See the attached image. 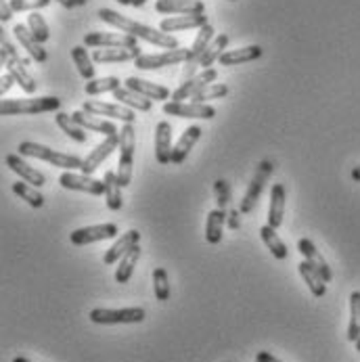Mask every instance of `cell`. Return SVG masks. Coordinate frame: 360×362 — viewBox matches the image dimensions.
I'll return each mask as SVG.
<instances>
[{
	"label": "cell",
	"mask_w": 360,
	"mask_h": 362,
	"mask_svg": "<svg viewBox=\"0 0 360 362\" xmlns=\"http://www.w3.org/2000/svg\"><path fill=\"white\" fill-rule=\"evenodd\" d=\"M147 0H132V6H143Z\"/></svg>",
	"instance_id": "cell-54"
},
{
	"label": "cell",
	"mask_w": 360,
	"mask_h": 362,
	"mask_svg": "<svg viewBox=\"0 0 360 362\" xmlns=\"http://www.w3.org/2000/svg\"><path fill=\"white\" fill-rule=\"evenodd\" d=\"M54 119H57V126L71 139V141H76V143H86V132H84V128L74 119V115H69V113H57L54 115Z\"/></svg>",
	"instance_id": "cell-34"
},
{
	"label": "cell",
	"mask_w": 360,
	"mask_h": 362,
	"mask_svg": "<svg viewBox=\"0 0 360 362\" xmlns=\"http://www.w3.org/2000/svg\"><path fill=\"white\" fill-rule=\"evenodd\" d=\"M218 80V71L214 67L204 69L202 74H197L195 78L182 82L174 93H172V101H185V99H193L199 90H204L206 86L214 84Z\"/></svg>",
	"instance_id": "cell-10"
},
{
	"label": "cell",
	"mask_w": 360,
	"mask_h": 362,
	"mask_svg": "<svg viewBox=\"0 0 360 362\" xmlns=\"http://www.w3.org/2000/svg\"><path fill=\"white\" fill-rule=\"evenodd\" d=\"M226 209H211L207 214V222H206V239L209 245H218L222 241V228H224V222H226Z\"/></svg>",
	"instance_id": "cell-29"
},
{
	"label": "cell",
	"mask_w": 360,
	"mask_h": 362,
	"mask_svg": "<svg viewBox=\"0 0 360 362\" xmlns=\"http://www.w3.org/2000/svg\"><path fill=\"white\" fill-rule=\"evenodd\" d=\"M6 165H8L23 182H28V185H32V187H36V189H40V187L47 185L45 174L38 172L36 168H32L23 157L17 156V153H8V156H6Z\"/></svg>",
	"instance_id": "cell-15"
},
{
	"label": "cell",
	"mask_w": 360,
	"mask_h": 362,
	"mask_svg": "<svg viewBox=\"0 0 360 362\" xmlns=\"http://www.w3.org/2000/svg\"><path fill=\"white\" fill-rule=\"evenodd\" d=\"M228 34H220L211 40V45L207 47L204 57H202V67L204 69H209L216 61H220V57L226 52V47H228Z\"/></svg>",
	"instance_id": "cell-36"
},
{
	"label": "cell",
	"mask_w": 360,
	"mask_h": 362,
	"mask_svg": "<svg viewBox=\"0 0 360 362\" xmlns=\"http://www.w3.org/2000/svg\"><path fill=\"white\" fill-rule=\"evenodd\" d=\"M19 156L23 157H36V159H42V161H49L54 168H63V170H80L82 168V161L80 157L69 156V153H59L51 147H45V145H38V143H32V141H25L19 145Z\"/></svg>",
	"instance_id": "cell-2"
},
{
	"label": "cell",
	"mask_w": 360,
	"mask_h": 362,
	"mask_svg": "<svg viewBox=\"0 0 360 362\" xmlns=\"http://www.w3.org/2000/svg\"><path fill=\"white\" fill-rule=\"evenodd\" d=\"M231 2H235V0H231Z\"/></svg>",
	"instance_id": "cell-59"
},
{
	"label": "cell",
	"mask_w": 360,
	"mask_h": 362,
	"mask_svg": "<svg viewBox=\"0 0 360 362\" xmlns=\"http://www.w3.org/2000/svg\"><path fill=\"white\" fill-rule=\"evenodd\" d=\"M354 346H356V350H359V352H360V337H359V341H356Z\"/></svg>",
	"instance_id": "cell-58"
},
{
	"label": "cell",
	"mask_w": 360,
	"mask_h": 362,
	"mask_svg": "<svg viewBox=\"0 0 360 362\" xmlns=\"http://www.w3.org/2000/svg\"><path fill=\"white\" fill-rule=\"evenodd\" d=\"M360 337V291L350 296V325H348V339L356 344Z\"/></svg>",
	"instance_id": "cell-41"
},
{
	"label": "cell",
	"mask_w": 360,
	"mask_h": 362,
	"mask_svg": "<svg viewBox=\"0 0 360 362\" xmlns=\"http://www.w3.org/2000/svg\"><path fill=\"white\" fill-rule=\"evenodd\" d=\"M74 119L88 132H99V134H105V136H111V134H120L117 126L113 122H107V119H101L99 115H91L86 113L84 109H78L71 113Z\"/></svg>",
	"instance_id": "cell-19"
},
{
	"label": "cell",
	"mask_w": 360,
	"mask_h": 362,
	"mask_svg": "<svg viewBox=\"0 0 360 362\" xmlns=\"http://www.w3.org/2000/svg\"><path fill=\"white\" fill-rule=\"evenodd\" d=\"M141 57V47L134 49H97L93 52V61L97 63H124L137 61Z\"/></svg>",
	"instance_id": "cell-26"
},
{
	"label": "cell",
	"mask_w": 360,
	"mask_h": 362,
	"mask_svg": "<svg viewBox=\"0 0 360 362\" xmlns=\"http://www.w3.org/2000/svg\"><path fill=\"white\" fill-rule=\"evenodd\" d=\"M260 235H262L264 245L270 250V254H272L274 258L287 259V256H289L287 245H285V243H283V239L277 235V228H272L270 224H266V226H262V228H260Z\"/></svg>",
	"instance_id": "cell-33"
},
{
	"label": "cell",
	"mask_w": 360,
	"mask_h": 362,
	"mask_svg": "<svg viewBox=\"0 0 360 362\" xmlns=\"http://www.w3.org/2000/svg\"><path fill=\"white\" fill-rule=\"evenodd\" d=\"M82 109L91 115H105V117H111V119H120L124 124H134L137 122V115L130 107H124V105H113V103H103V101H86L82 105Z\"/></svg>",
	"instance_id": "cell-12"
},
{
	"label": "cell",
	"mask_w": 360,
	"mask_h": 362,
	"mask_svg": "<svg viewBox=\"0 0 360 362\" xmlns=\"http://www.w3.org/2000/svg\"><path fill=\"white\" fill-rule=\"evenodd\" d=\"M298 252L304 256L306 262H310L320 274H323V279H325V283H331V279H333V272H331V268H329V264L325 262V258L320 256V252L314 247V243L310 241V239H300L298 241Z\"/></svg>",
	"instance_id": "cell-24"
},
{
	"label": "cell",
	"mask_w": 360,
	"mask_h": 362,
	"mask_svg": "<svg viewBox=\"0 0 360 362\" xmlns=\"http://www.w3.org/2000/svg\"><path fill=\"white\" fill-rule=\"evenodd\" d=\"M285 204H287V191H285V187L281 182L272 185V189H270V206H268V224L272 228H279L283 224Z\"/></svg>",
	"instance_id": "cell-23"
},
{
	"label": "cell",
	"mask_w": 360,
	"mask_h": 362,
	"mask_svg": "<svg viewBox=\"0 0 360 362\" xmlns=\"http://www.w3.org/2000/svg\"><path fill=\"white\" fill-rule=\"evenodd\" d=\"M115 147H120V134H111V136H105L103 143H99L88 156L84 157L82 161V174H95L99 170V165L103 163L107 157L111 156L115 151Z\"/></svg>",
	"instance_id": "cell-13"
},
{
	"label": "cell",
	"mask_w": 360,
	"mask_h": 362,
	"mask_svg": "<svg viewBox=\"0 0 360 362\" xmlns=\"http://www.w3.org/2000/svg\"><path fill=\"white\" fill-rule=\"evenodd\" d=\"M272 170H274V165H272V161H268V159H264V161L257 165L256 174H254V178H252V182H250V189H248V193H245V197H243V202H241V211H243V214L254 211L257 199H260V195H262V189H264L266 180L270 178Z\"/></svg>",
	"instance_id": "cell-9"
},
{
	"label": "cell",
	"mask_w": 360,
	"mask_h": 362,
	"mask_svg": "<svg viewBox=\"0 0 360 362\" xmlns=\"http://www.w3.org/2000/svg\"><path fill=\"white\" fill-rule=\"evenodd\" d=\"M214 191H216V202H218V207L220 209H226L228 204H231V185L222 178H218L214 182Z\"/></svg>",
	"instance_id": "cell-45"
},
{
	"label": "cell",
	"mask_w": 360,
	"mask_h": 362,
	"mask_svg": "<svg viewBox=\"0 0 360 362\" xmlns=\"http://www.w3.org/2000/svg\"><path fill=\"white\" fill-rule=\"evenodd\" d=\"M298 270H300V274H302V279H304V283L308 285L310 293L314 296V298H323L325 293H327V283H325V279H323V274L310 264V262H302L300 266H298Z\"/></svg>",
	"instance_id": "cell-28"
},
{
	"label": "cell",
	"mask_w": 360,
	"mask_h": 362,
	"mask_svg": "<svg viewBox=\"0 0 360 362\" xmlns=\"http://www.w3.org/2000/svg\"><path fill=\"white\" fill-rule=\"evenodd\" d=\"M2 49H4V51L8 52V57H11L13 61H17V63H21V65H25V67H30V61H28V59H25V57L21 54V52L17 51V49H15V47H13L11 42H6V40H2Z\"/></svg>",
	"instance_id": "cell-47"
},
{
	"label": "cell",
	"mask_w": 360,
	"mask_h": 362,
	"mask_svg": "<svg viewBox=\"0 0 360 362\" xmlns=\"http://www.w3.org/2000/svg\"><path fill=\"white\" fill-rule=\"evenodd\" d=\"M13 34H15V38L19 40V45L25 49V52L36 61V63H47V59H49V52L42 49V45L34 38V34L30 32V28L28 25H15L13 28Z\"/></svg>",
	"instance_id": "cell-20"
},
{
	"label": "cell",
	"mask_w": 360,
	"mask_h": 362,
	"mask_svg": "<svg viewBox=\"0 0 360 362\" xmlns=\"http://www.w3.org/2000/svg\"><path fill=\"white\" fill-rule=\"evenodd\" d=\"M8 2H11L15 13H23V11L34 13V11H40V8L51 4V0H8Z\"/></svg>",
	"instance_id": "cell-46"
},
{
	"label": "cell",
	"mask_w": 360,
	"mask_h": 362,
	"mask_svg": "<svg viewBox=\"0 0 360 362\" xmlns=\"http://www.w3.org/2000/svg\"><path fill=\"white\" fill-rule=\"evenodd\" d=\"M256 362H281L277 356H272L270 352H257Z\"/></svg>",
	"instance_id": "cell-51"
},
{
	"label": "cell",
	"mask_w": 360,
	"mask_h": 362,
	"mask_svg": "<svg viewBox=\"0 0 360 362\" xmlns=\"http://www.w3.org/2000/svg\"><path fill=\"white\" fill-rule=\"evenodd\" d=\"M13 193H15V195H19V199L28 202L30 206L36 207V209H40V207L45 206V197H42V193H40L36 187L28 185V182H13Z\"/></svg>",
	"instance_id": "cell-39"
},
{
	"label": "cell",
	"mask_w": 360,
	"mask_h": 362,
	"mask_svg": "<svg viewBox=\"0 0 360 362\" xmlns=\"http://www.w3.org/2000/svg\"><path fill=\"white\" fill-rule=\"evenodd\" d=\"M71 57H74V63L80 71V76L88 82V80H95V65H93V57L88 54L86 47H74L71 49Z\"/></svg>",
	"instance_id": "cell-37"
},
{
	"label": "cell",
	"mask_w": 360,
	"mask_h": 362,
	"mask_svg": "<svg viewBox=\"0 0 360 362\" xmlns=\"http://www.w3.org/2000/svg\"><path fill=\"white\" fill-rule=\"evenodd\" d=\"M228 95V86L222 84V82H214L206 86L204 90H199L195 97H193V103H206V101H211V99H222Z\"/></svg>",
	"instance_id": "cell-44"
},
{
	"label": "cell",
	"mask_w": 360,
	"mask_h": 362,
	"mask_svg": "<svg viewBox=\"0 0 360 362\" xmlns=\"http://www.w3.org/2000/svg\"><path fill=\"white\" fill-rule=\"evenodd\" d=\"M262 57V47H243V49H237V51H226L220 57V65L224 67H233V65H241V63H250V61H256Z\"/></svg>",
	"instance_id": "cell-30"
},
{
	"label": "cell",
	"mask_w": 360,
	"mask_h": 362,
	"mask_svg": "<svg viewBox=\"0 0 360 362\" xmlns=\"http://www.w3.org/2000/svg\"><path fill=\"white\" fill-rule=\"evenodd\" d=\"M207 25V15H176V17H168L159 23V30L170 34V32H180V30H202Z\"/></svg>",
	"instance_id": "cell-18"
},
{
	"label": "cell",
	"mask_w": 360,
	"mask_h": 362,
	"mask_svg": "<svg viewBox=\"0 0 360 362\" xmlns=\"http://www.w3.org/2000/svg\"><path fill=\"white\" fill-rule=\"evenodd\" d=\"M214 38H216V36H214V28L207 23V25H204V28L197 32V38H195V42H193V47H191V59H189V61H202L204 52H206L207 47L211 45Z\"/></svg>",
	"instance_id": "cell-40"
},
{
	"label": "cell",
	"mask_w": 360,
	"mask_h": 362,
	"mask_svg": "<svg viewBox=\"0 0 360 362\" xmlns=\"http://www.w3.org/2000/svg\"><path fill=\"white\" fill-rule=\"evenodd\" d=\"M113 99H117L120 105L130 107V109H137V111H149V109H151V105H153L151 99H147V97H143V95H139V93L130 90L128 86L117 88V90L113 93Z\"/></svg>",
	"instance_id": "cell-32"
},
{
	"label": "cell",
	"mask_w": 360,
	"mask_h": 362,
	"mask_svg": "<svg viewBox=\"0 0 360 362\" xmlns=\"http://www.w3.org/2000/svg\"><path fill=\"white\" fill-rule=\"evenodd\" d=\"M13 362H32V361H28V358H23V356H17V358H13Z\"/></svg>",
	"instance_id": "cell-55"
},
{
	"label": "cell",
	"mask_w": 360,
	"mask_h": 362,
	"mask_svg": "<svg viewBox=\"0 0 360 362\" xmlns=\"http://www.w3.org/2000/svg\"><path fill=\"white\" fill-rule=\"evenodd\" d=\"M139 241H141V233H139V230H128L126 235H122V237L107 250L103 262L107 266L117 264V262L124 258L134 245H139Z\"/></svg>",
	"instance_id": "cell-21"
},
{
	"label": "cell",
	"mask_w": 360,
	"mask_h": 362,
	"mask_svg": "<svg viewBox=\"0 0 360 362\" xmlns=\"http://www.w3.org/2000/svg\"><path fill=\"white\" fill-rule=\"evenodd\" d=\"M191 59V49H174V51H163L159 54H141L134 65L139 69H161L166 65H176V63H187Z\"/></svg>",
	"instance_id": "cell-7"
},
{
	"label": "cell",
	"mask_w": 360,
	"mask_h": 362,
	"mask_svg": "<svg viewBox=\"0 0 360 362\" xmlns=\"http://www.w3.org/2000/svg\"><path fill=\"white\" fill-rule=\"evenodd\" d=\"M86 2H88V0H76V4H78V6H82V4H86Z\"/></svg>",
	"instance_id": "cell-56"
},
{
	"label": "cell",
	"mask_w": 360,
	"mask_h": 362,
	"mask_svg": "<svg viewBox=\"0 0 360 362\" xmlns=\"http://www.w3.org/2000/svg\"><path fill=\"white\" fill-rule=\"evenodd\" d=\"M61 101L57 97H40V99H4L0 105L2 115H36L57 111Z\"/></svg>",
	"instance_id": "cell-4"
},
{
	"label": "cell",
	"mask_w": 360,
	"mask_h": 362,
	"mask_svg": "<svg viewBox=\"0 0 360 362\" xmlns=\"http://www.w3.org/2000/svg\"><path fill=\"white\" fill-rule=\"evenodd\" d=\"M28 28H30V32L34 34V38H36L40 45L49 42V38H51V30H49V23L45 21V17H42L38 11H34V13L28 17Z\"/></svg>",
	"instance_id": "cell-42"
},
{
	"label": "cell",
	"mask_w": 360,
	"mask_h": 362,
	"mask_svg": "<svg viewBox=\"0 0 360 362\" xmlns=\"http://www.w3.org/2000/svg\"><path fill=\"white\" fill-rule=\"evenodd\" d=\"M352 180H356V182H360V165H356V168L352 170Z\"/></svg>",
	"instance_id": "cell-53"
},
{
	"label": "cell",
	"mask_w": 360,
	"mask_h": 362,
	"mask_svg": "<svg viewBox=\"0 0 360 362\" xmlns=\"http://www.w3.org/2000/svg\"><path fill=\"white\" fill-rule=\"evenodd\" d=\"M155 11L163 15H202L206 4L202 0H157Z\"/></svg>",
	"instance_id": "cell-16"
},
{
	"label": "cell",
	"mask_w": 360,
	"mask_h": 362,
	"mask_svg": "<svg viewBox=\"0 0 360 362\" xmlns=\"http://www.w3.org/2000/svg\"><path fill=\"white\" fill-rule=\"evenodd\" d=\"M13 6H11V2H6V0H2V4H0V19L2 21H8L11 17H13Z\"/></svg>",
	"instance_id": "cell-49"
},
{
	"label": "cell",
	"mask_w": 360,
	"mask_h": 362,
	"mask_svg": "<svg viewBox=\"0 0 360 362\" xmlns=\"http://www.w3.org/2000/svg\"><path fill=\"white\" fill-rule=\"evenodd\" d=\"M88 318L95 325H134L145 320L143 308H122V310H109V308H95L91 310Z\"/></svg>",
	"instance_id": "cell-5"
},
{
	"label": "cell",
	"mask_w": 360,
	"mask_h": 362,
	"mask_svg": "<svg viewBox=\"0 0 360 362\" xmlns=\"http://www.w3.org/2000/svg\"><path fill=\"white\" fill-rule=\"evenodd\" d=\"M117 235V226L107 222V224H95V226H84L78 228L69 235V241L74 245H91L97 241H105V239H113Z\"/></svg>",
	"instance_id": "cell-11"
},
{
	"label": "cell",
	"mask_w": 360,
	"mask_h": 362,
	"mask_svg": "<svg viewBox=\"0 0 360 362\" xmlns=\"http://www.w3.org/2000/svg\"><path fill=\"white\" fill-rule=\"evenodd\" d=\"M166 115H176V117H199V119H214L216 109L206 103H185V101H170L163 105Z\"/></svg>",
	"instance_id": "cell-14"
},
{
	"label": "cell",
	"mask_w": 360,
	"mask_h": 362,
	"mask_svg": "<svg viewBox=\"0 0 360 362\" xmlns=\"http://www.w3.org/2000/svg\"><path fill=\"white\" fill-rule=\"evenodd\" d=\"M202 128L199 126H191V128H187L185 132H182V136L178 139V143H176V147H174V151H172V163H182L189 153H191V149L195 147V143L202 139Z\"/></svg>",
	"instance_id": "cell-25"
},
{
	"label": "cell",
	"mask_w": 360,
	"mask_h": 362,
	"mask_svg": "<svg viewBox=\"0 0 360 362\" xmlns=\"http://www.w3.org/2000/svg\"><path fill=\"white\" fill-rule=\"evenodd\" d=\"M57 2H61L65 8H71V6H76V0H57Z\"/></svg>",
	"instance_id": "cell-52"
},
{
	"label": "cell",
	"mask_w": 360,
	"mask_h": 362,
	"mask_svg": "<svg viewBox=\"0 0 360 362\" xmlns=\"http://www.w3.org/2000/svg\"><path fill=\"white\" fill-rule=\"evenodd\" d=\"M153 289L157 302L170 300V276H168L166 268H155L153 270Z\"/></svg>",
	"instance_id": "cell-43"
},
{
	"label": "cell",
	"mask_w": 360,
	"mask_h": 362,
	"mask_svg": "<svg viewBox=\"0 0 360 362\" xmlns=\"http://www.w3.org/2000/svg\"><path fill=\"white\" fill-rule=\"evenodd\" d=\"M172 126L170 122H159L155 128V159L157 163L166 165L172 163Z\"/></svg>",
	"instance_id": "cell-17"
},
{
	"label": "cell",
	"mask_w": 360,
	"mask_h": 362,
	"mask_svg": "<svg viewBox=\"0 0 360 362\" xmlns=\"http://www.w3.org/2000/svg\"><path fill=\"white\" fill-rule=\"evenodd\" d=\"M126 86H128L130 90H134V93H139V95L151 99V101H168V99H172V95H170V90H168L166 86H159V84H153V82H147V80L137 78V76H130V78L126 80Z\"/></svg>",
	"instance_id": "cell-22"
},
{
	"label": "cell",
	"mask_w": 360,
	"mask_h": 362,
	"mask_svg": "<svg viewBox=\"0 0 360 362\" xmlns=\"http://www.w3.org/2000/svg\"><path fill=\"white\" fill-rule=\"evenodd\" d=\"M84 47L88 49H134L139 38L130 34H107V32H88L84 36Z\"/></svg>",
	"instance_id": "cell-6"
},
{
	"label": "cell",
	"mask_w": 360,
	"mask_h": 362,
	"mask_svg": "<svg viewBox=\"0 0 360 362\" xmlns=\"http://www.w3.org/2000/svg\"><path fill=\"white\" fill-rule=\"evenodd\" d=\"M134 147H137V128L134 124H124L120 130V163H117V180L122 189L132 182Z\"/></svg>",
	"instance_id": "cell-3"
},
{
	"label": "cell",
	"mask_w": 360,
	"mask_h": 362,
	"mask_svg": "<svg viewBox=\"0 0 360 362\" xmlns=\"http://www.w3.org/2000/svg\"><path fill=\"white\" fill-rule=\"evenodd\" d=\"M117 88H122V80L115 76H107V78H95L86 82V95H103V93H115Z\"/></svg>",
	"instance_id": "cell-38"
},
{
	"label": "cell",
	"mask_w": 360,
	"mask_h": 362,
	"mask_svg": "<svg viewBox=\"0 0 360 362\" xmlns=\"http://www.w3.org/2000/svg\"><path fill=\"white\" fill-rule=\"evenodd\" d=\"M243 211L241 209H228V214H226V222H228V228H233V230H237L239 226H241V216Z\"/></svg>",
	"instance_id": "cell-48"
},
{
	"label": "cell",
	"mask_w": 360,
	"mask_h": 362,
	"mask_svg": "<svg viewBox=\"0 0 360 362\" xmlns=\"http://www.w3.org/2000/svg\"><path fill=\"white\" fill-rule=\"evenodd\" d=\"M59 185L63 189H69V191H82V193H88V195H105V182L103 180H97L88 174H76V172H63L61 178H59Z\"/></svg>",
	"instance_id": "cell-8"
},
{
	"label": "cell",
	"mask_w": 360,
	"mask_h": 362,
	"mask_svg": "<svg viewBox=\"0 0 360 362\" xmlns=\"http://www.w3.org/2000/svg\"><path fill=\"white\" fill-rule=\"evenodd\" d=\"M6 71L15 78V82L23 88V93H28V95H34V93H36L38 82H36V78L28 71L25 65H21V63H17V61L11 59V61L6 63Z\"/></svg>",
	"instance_id": "cell-31"
},
{
	"label": "cell",
	"mask_w": 360,
	"mask_h": 362,
	"mask_svg": "<svg viewBox=\"0 0 360 362\" xmlns=\"http://www.w3.org/2000/svg\"><path fill=\"white\" fill-rule=\"evenodd\" d=\"M139 258H141V247L139 245H134L124 258L120 259L117 264V270H115V281L117 283H128L130 279H132V272H134V266H137V262H139Z\"/></svg>",
	"instance_id": "cell-35"
},
{
	"label": "cell",
	"mask_w": 360,
	"mask_h": 362,
	"mask_svg": "<svg viewBox=\"0 0 360 362\" xmlns=\"http://www.w3.org/2000/svg\"><path fill=\"white\" fill-rule=\"evenodd\" d=\"M105 202H107V207L111 211H120L122 206H124V199H122V185L117 180V172L109 170L105 172Z\"/></svg>",
	"instance_id": "cell-27"
},
{
	"label": "cell",
	"mask_w": 360,
	"mask_h": 362,
	"mask_svg": "<svg viewBox=\"0 0 360 362\" xmlns=\"http://www.w3.org/2000/svg\"><path fill=\"white\" fill-rule=\"evenodd\" d=\"M97 15H99V19L105 21V23H109L113 28H120V32H126V34H130L134 38H141L145 42H151V45L159 47V49L174 51V49L180 47L174 36H170V34H166L161 30H153L149 25H143V23H139L134 19H128V17H124V15L111 11V8H101Z\"/></svg>",
	"instance_id": "cell-1"
},
{
	"label": "cell",
	"mask_w": 360,
	"mask_h": 362,
	"mask_svg": "<svg viewBox=\"0 0 360 362\" xmlns=\"http://www.w3.org/2000/svg\"><path fill=\"white\" fill-rule=\"evenodd\" d=\"M15 84V78L6 71L4 76H2V84H0V95H6L8 90H11V86Z\"/></svg>",
	"instance_id": "cell-50"
},
{
	"label": "cell",
	"mask_w": 360,
	"mask_h": 362,
	"mask_svg": "<svg viewBox=\"0 0 360 362\" xmlns=\"http://www.w3.org/2000/svg\"><path fill=\"white\" fill-rule=\"evenodd\" d=\"M120 4H132V0H117Z\"/></svg>",
	"instance_id": "cell-57"
}]
</instances>
